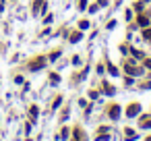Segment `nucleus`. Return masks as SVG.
<instances>
[{"label":"nucleus","instance_id":"obj_1","mask_svg":"<svg viewBox=\"0 0 151 141\" xmlns=\"http://www.w3.org/2000/svg\"><path fill=\"white\" fill-rule=\"evenodd\" d=\"M43 64H46V58H37V60H33V62L29 64V68H31V70H37V68H41Z\"/></svg>","mask_w":151,"mask_h":141},{"label":"nucleus","instance_id":"obj_2","mask_svg":"<svg viewBox=\"0 0 151 141\" xmlns=\"http://www.w3.org/2000/svg\"><path fill=\"white\" fill-rule=\"evenodd\" d=\"M139 112H141V106H139V104H130V108L126 110V114H128V116H137Z\"/></svg>","mask_w":151,"mask_h":141},{"label":"nucleus","instance_id":"obj_3","mask_svg":"<svg viewBox=\"0 0 151 141\" xmlns=\"http://www.w3.org/2000/svg\"><path fill=\"white\" fill-rule=\"evenodd\" d=\"M118 116H120V106H112V108H110V118L116 120Z\"/></svg>","mask_w":151,"mask_h":141},{"label":"nucleus","instance_id":"obj_4","mask_svg":"<svg viewBox=\"0 0 151 141\" xmlns=\"http://www.w3.org/2000/svg\"><path fill=\"white\" fill-rule=\"evenodd\" d=\"M139 25H141V27H147V25H149L147 17H139Z\"/></svg>","mask_w":151,"mask_h":141},{"label":"nucleus","instance_id":"obj_5","mask_svg":"<svg viewBox=\"0 0 151 141\" xmlns=\"http://www.w3.org/2000/svg\"><path fill=\"white\" fill-rule=\"evenodd\" d=\"M29 114H31V118H33V120L37 118V106H31V110H29Z\"/></svg>","mask_w":151,"mask_h":141},{"label":"nucleus","instance_id":"obj_6","mask_svg":"<svg viewBox=\"0 0 151 141\" xmlns=\"http://www.w3.org/2000/svg\"><path fill=\"white\" fill-rule=\"evenodd\" d=\"M79 40H81V33H79V31H77V33H73V35H70V42H73V44H77Z\"/></svg>","mask_w":151,"mask_h":141},{"label":"nucleus","instance_id":"obj_7","mask_svg":"<svg viewBox=\"0 0 151 141\" xmlns=\"http://www.w3.org/2000/svg\"><path fill=\"white\" fill-rule=\"evenodd\" d=\"M104 91L108 93V95H114V87H110V85H104Z\"/></svg>","mask_w":151,"mask_h":141},{"label":"nucleus","instance_id":"obj_8","mask_svg":"<svg viewBox=\"0 0 151 141\" xmlns=\"http://www.w3.org/2000/svg\"><path fill=\"white\" fill-rule=\"evenodd\" d=\"M108 68H110V75H118V70H116V66H114V64L108 62Z\"/></svg>","mask_w":151,"mask_h":141},{"label":"nucleus","instance_id":"obj_9","mask_svg":"<svg viewBox=\"0 0 151 141\" xmlns=\"http://www.w3.org/2000/svg\"><path fill=\"white\" fill-rule=\"evenodd\" d=\"M143 38L151 42V29H145V31H143Z\"/></svg>","mask_w":151,"mask_h":141},{"label":"nucleus","instance_id":"obj_10","mask_svg":"<svg viewBox=\"0 0 151 141\" xmlns=\"http://www.w3.org/2000/svg\"><path fill=\"white\" fill-rule=\"evenodd\" d=\"M130 52H132V56H135V58H139V60H141V58H143V54H141V52H139V50H130Z\"/></svg>","mask_w":151,"mask_h":141},{"label":"nucleus","instance_id":"obj_11","mask_svg":"<svg viewBox=\"0 0 151 141\" xmlns=\"http://www.w3.org/2000/svg\"><path fill=\"white\" fill-rule=\"evenodd\" d=\"M79 27H81V29H87V27H89V21H81V23H79Z\"/></svg>","mask_w":151,"mask_h":141},{"label":"nucleus","instance_id":"obj_12","mask_svg":"<svg viewBox=\"0 0 151 141\" xmlns=\"http://www.w3.org/2000/svg\"><path fill=\"white\" fill-rule=\"evenodd\" d=\"M79 8H87V0H79Z\"/></svg>","mask_w":151,"mask_h":141},{"label":"nucleus","instance_id":"obj_13","mask_svg":"<svg viewBox=\"0 0 151 141\" xmlns=\"http://www.w3.org/2000/svg\"><path fill=\"white\" fill-rule=\"evenodd\" d=\"M145 66H147V68H151V60H145Z\"/></svg>","mask_w":151,"mask_h":141},{"label":"nucleus","instance_id":"obj_14","mask_svg":"<svg viewBox=\"0 0 151 141\" xmlns=\"http://www.w3.org/2000/svg\"><path fill=\"white\" fill-rule=\"evenodd\" d=\"M147 141H151V137H147Z\"/></svg>","mask_w":151,"mask_h":141}]
</instances>
